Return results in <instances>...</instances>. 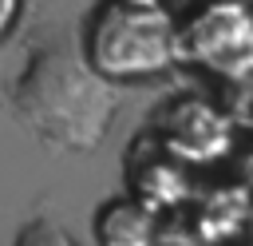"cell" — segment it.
<instances>
[{"instance_id":"cell-4","label":"cell","mask_w":253,"mask_h":246,"mask_svg":"<svg viewBox=\"0 0 253 246\" xmlns=\"http://www.w3.org/2000/svg\"><path fill=\"white\" fill-rule=\"evenodd\" d=\"M166 155H174L186 167H206L217 163L233 147V123L221 107L198 95H178L154 115V135H150Z\"/></svg>"},{"instance_id":"cell-3","label":"cell","mask_w":253,"mask_h":246,"mask_svg":"<svg viewBox=\"0 0 253 246\" xmlns=\"http://www.w3.org/2000/svg\"><path fill=\"white\" fill-rule=\"evenodd\" d=\"M182 63L210 71L225 83L253 75V4L194 0V12L178 20Z\"/></svg>"},{"instance_id":"cell-6","label":"cell","mask_w":253,"mask_h":246,"mask_svg":"<svg viewBox=\"0 0 253 246\" xmlns=\"http://www.w3.org/2000/svg\"><path fill=\"white\" fill-rule=\"evenodd\" d=\"M95 242L99 246H154L158 242V210H150L134 194L107 198L95 214Z\"/></svg>"},{"instance_id":"cell-7","label":"cell","mask_w":253,"mask_h":246,"mask_svg":"<svg viewBox=\"0 0 253 246\" xmlns=\"http://www.w3.org/2000/svg\"><path fill=\"white\" fill-rule=\"evenodd\" d=\"M16 246H79L55 218H47V214H40V218H32V222H24L20 226V234H16Z\"/></svg>"},{"instance_id":"cell-8","label":"cell","mask_w":253,"mask_h":246,"mask_svg":"<svg viewBox=\"0 0 253 246\" xmlns=\"http://www.w3.org/2000/svg\"><path fill=\"white\" fill-rule=\"evenodd\" d=\"M24 16V0H0V40L12 36V28L20 24Z\"/></svg>"},{"instance_id":"cell-9","label":"cell","mask_w":253,"mask_h":246,"mask_svg":"<svg viewBox=\"0 0 253 246\" xmlns=\"http://www.w3.org/2000/svg\"><path fill=\"white\" fill-rule=\"evenodd\" d=\"M233 4H253V0H233Z\"/></svg>"},{"instance_id":"cell-5","label":"cell","mask_w":253,"mask_h":246,"mask_svg":"<svg viewBox=\"0 0 253 246\" xmlns=\"http://www.w3.org/2000/svg\"><path fill=\"white\" fill-rule=\"evenodd\" d=\"M146 147H150V155H142V147H138L130 159V194L142 198L150 210L178 206L186 198V163L166 155L154 139H146Z\"/></svg>"},{"instance_id":"cell-1","label":"cell","mask_w":253,"mask_h":246,"mask_svg":"<svg viewBox=\"0 0 253 246\" xmlns=\"http://www.w3.org/2000/svg\"><path fill=\"white\" fill-rule=\"evenodd\" d=\"M123 103L119 83L99 75L83 48L71 44H43L28 56L24 71L12 87V107L20 123L43 139L51 151H95L111 119Z\"/></svg>"},{"instance_id":"cell-2","label":"cell","mask_w":253,"mask_h":246,"mask_svg":"<svg viewBox=\"0 0 253 246\" xmlns=\"http://www.w3.org/2000/svg\"><path fill=\"white\" fill-rule=\"evenodd\" d=\"M87 63L111 83H146L182 63V32L162 0H103L83 32Z\"/></svg>"}]
</instances>
